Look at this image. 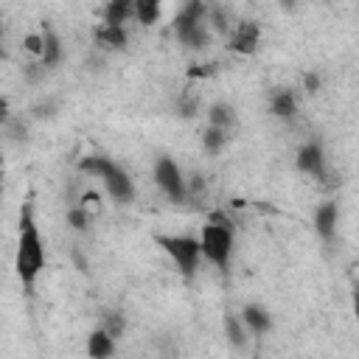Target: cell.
Segmentation results:
<instances>
[{
	"instance_id": "cell-4",
	"label": "cell",
	"mask_w": 359,
	"mask_h": 359,
	"mask_svg": "<svg viewBox=\"0 0 359 359\" xmlns=\"http://www.w3.org/2000/svg\"><path fill=\"white\" fill-rule=\"evenodd\" d=\"M174 34L185 48H205L208 45V11L202 3H185L174 17Z\"/></svg>"
},
{
	"instance_id": "cell-21",
	"label": "cell",
	"mask_w": 359,
	"mask_h": 359,
	"mask_svg": "<svg viewBox=\"0 0 359 359\" xmlns=\"http://www.w3.org/2000/svg\"><path fill=\"white\" fill-rule=\"evenodd\" d=\"M104 328L118 339V337H121V331H123V317H121V314H112V317L107 320V325H104Z\"/></svg>"
},
{
	"instance_id": "cell-10",
	"label": "cell",
	"mask_w": 359,
	"mask_h": 359,
	"mask_svg": "<svg viewBox=\"0 0 359 359\" xmlns=\"http://www.w3.org/2000/svg\"><path fill=\"white\" fill-rule=\"evenodd\" d=\"M87 353L90 359H109L115 353V337L107 328H95L87 337Z\"/></svg>"
},
{
	"instance_id": "cell-2",
	"label": "cell",
	"mask_w": 359,
	"mask_h": 359,
	"mask_svg": "<svg viewBox=\"0 0 359 359\" xmlns=\"http://www.w3.org/2000/svg\"><path fill=\"white\" fill-rule=\"evenodd\" d=\"M79 171L81 174H90L95 180L104 182L107 194L118 202H129L135 196V185L129 180V174L112 160V157H104V154H87L79 160Z\"/></svg>"
},
{
	"instance_id": "cell-5",
	"label": "cell",
	"mask_w": 359,
	"mask_h": 359,
	"mask_svg": "<svg viewBox=\"0 0 359 359\" xmlns=\"http://www.w3.org/2000/svg\"><path fill=\"white\" fill-rule=\"evenodd\" d=\"M157 247L171 258V264L180 269L182 278H194L199 258H202V244L194 236H157Z\"/></svg>"
},
{
	"instance_id": "cell-3",
	"label": "cell",
	"mask_w": 359,
	"mask_h": 359,
	"mask_svg": "<svg viewBox=\"0 0 359 359\" xmlns=\"http://www.w3.org/2000/svg\"><path fill=\"white\" fill-rule=\"evenodd\" d=\"M199 244H202V258H205V261H210L216 269H222V272H224V269L230 266L233 247H236L233 224H230L224 216H213V219L202 227Z\"/></svg>"
},
{
	"instance_id": "cell-12",
	"label": "cell",
	"mask_w": 359,
	"mask_h": 359,
	"mask_svg": "<svg viewBox=\"0 0 359 359\" xmlns=\"http://www.w3.org/2000/svg\"><path fill=\"white\" fill-rule=\"evenodd\" d=\"M241 323H244V328H250L252 334H266V331L272 328V317H269V311H264L261 306H244Z\"/></svg>"
},
{
	"instance_id": "cell-6",
	"label": "cell",
	"mask_w": 359,
	"mask_h": 359,
	"mask_svg": "<svg viewBox=\"0 0 359 359\" xmlns=\"http://www.w3.org/2000/svg\"><path fill=\"white\" fill-rule=\"evenodd\" d=\"M154 182H157V188H160L171 202H182V199L188 196V182H185L180 165H177L171 157H165V154L157 157V163H154Z\"/></svg>"
},
{
	"instance_id": "cell-8",
	"label": "cell",
	"mask_w": 359,
	"mask_h": 359,
	"mask_svg": "<svg viewBox=\"0 0 359 359\" xmlns=\"http://www.w3.org/2000/svg\"><path fill=\"white\" fill-rule=\"evenodd\" d=\"M258 42H261V28L255 20H241L230 36V50L241 53V56H250L258 50Z\"/></svg>"
},
{
	"instance_id": "cell-14",
	"label": "cell",
	"mask_w": 359,
	"mask_h": 359,
	"mask_svg": "<svg viewBox=\"0 0 359 359\" xmlns=\"http://www.w3.org/2000/svg\"><path fill=\"white\" fill-rule=\"evenodd\" d=\"M95 39H98V45H104V48H112V50H121L123 45H126V28L123 25H98L95 28Z\"/></svg>"
},
{
	"instance_id": "cell-11",
	"label": "cell",
	"mask_w": 359,
	"mask_h": 359,
	"mask_svg": "<svg viewBox=\"0 0 359 359\" xmlns=\"http://www.w3.org/2000/svg\"><path fill=\"white\" fill-rule=\"evenodd\" d=\"M62 59V39L53 28H42V53H39V67H53Z\"/></svg>"
},
{
	"instance_id": "cell-23",
	"label": "cell",
	"mask_w": 359,
	"mask_h": 359,
	"mask_svg": "<svg viewBox=\"0 0 359 359\" xmlns=\"http://www.w3.org/2000/svg\"><path fill=\"white\" fill-rule=\"evenodd\" d=\"M306 87H309V90H314V87H317V79H314V76H309V79H306Z\"/></svg>"
},
{
	"instance_id": "cell-22",
	"label": "cell",
	"mask_w": 359,
	"mask_h": 359,
	"mask_svg": "<svg viewBox=\"0 0 359 359\" xmlns=\"http://www.w3.org/2000/svg\"><path fill=\"white\" fill-rule=\"evenodd\" d=\"M353 317H356V323H359V289L353 292Z\"/></svg>"
},
{
	"instance_id": "cell-19",
	"label": "cell",
	"mask_w": 359,
	"mask_h": 359,
	"mask_svg": "<svg viewBox=\"0 0 359 359\" xmlns=\"http://www.w3.org/2000/svg\"><path fill=\"white\" fill-rule=\"evenodd\" d=\"M67 224L70 227H76V230H84L87 224H90V216H87V208H70L67 210Z\"/></svg>"
},
{
	"instance_id": "cell-18",
	"label": "cell",
	"mask_w": 359,
	"mask_h": 359,
	"mask_svg": "<svg viewBox=\"0 0 359 359\" xmlns=\"http://www.w3.org/2000/svg\"><path fill=\"white\" fill-rule=\"evenodd\" d=\"M135 20L143 25H151L160 20V6L154 0H135Z\"/></svg>"
},
{
	"instance_id": "cell-1",
	"label": "cell",
	"mask_w": 359,
	"mask_h": 359,
	"mask_svg": "<svg viewBox=\"0 0 359 359\" xmlns=\"http://www.w3.org/2000/svg\"><path fill=\"white\" fill-rule=\"evenodd\" d=\"M45 269V244L39 236V227L34 222L31 205L20 210V230H17V250H14V272L25 289L34 286L39 272Z\"/></svg>"
},
{
	"instance_id": "cell-13",
	"label": "cell",
	"mask_w": 359,
	"mask_h": 359,
	"mask_svg": "<svg viewBox=\"0 0 359 359\" xmlns=\"http://www.w3.org/2000/svg\"><path fill=\"white\" fill-rule=\"evenodd\" d=\"M135 17V3L132 0H118V3H109L104 6V25H123Z\"/></svg>"
},
{
	"instance_id": "cell-7",
	"label": "cell",
	"mask_w": 359,
	"mask_h": 359,
	"mask_svg": "<svg viewBox=\"0 0 359 359\" xmlns=\"http://www.w3.org/2000/svg\"><path fill=\"white\" fill-rule=\"evenodd\" d=\"M294 165L300 174H309L314 180H323L325 177V151L317 140H309L297 149V157H294Z\"/></svg>"
},
{
	"instance_id": "cell-16",
	"label": "cell",
	"mask_w": 359,
	"mask_h": 359,
	"mask_svg": "<svg viewBox=\"0 0 359 359\" xmlns=\"http://www.w3.org/2000/svg\"><path fill=\"white\" fill-rule=\"evenodd\" d=\"M208 121H210V126H216V129H230L233 126V121H236V112H233V107L230 104H224V101H219V104H213L210 109H208Z\"/></svg>"
},
{
	"instance_id": "cell-15",
	"label": "cell",
	"mask_w": 359,
	"mask_h": 359,
	"mask_svg": "<svg viewBox=\"0 0 359 359\" xmlns=\"http://www.w3.org/2000/svg\"><path fill=\"white\" fill-rule=\"evenodd\" d=\"M269 107H272V115H275V118H294V112H297V98H294L289 90H278V93L272 95Z\"/></svg>"
},
{
	"instance_id": "cell-17",
	"label": "cell",
	"mask_w": 359,
	"mask_h": 359,
	"mask_svg": "<svg viewBox=\"0 0 359 359\" xmlns=\"http://www.w3.org/2000/svg\"><path fill=\"white\" fill-rule=\"evenodd\" d=\"M224 143H227V132H224V129H216V126H208V129H205V135H202V149H205L208 154H219V151L224 149Z\"/></svg>"
},
{
	"instance_id": "cell-20",
	"label": "cell",
	"mask_w": 359,
	"mask_h": 359,
	"mask_svg": "<svg viewBox=\"0 0 359 359\" xmlns=\"http://www.w3.org/2000/svg\"><path fill=\"white\" fill-rule=\"evenodd\" d=\"M224 325H227L230 342H233V345H244V331H241V323H238V320H233V317H227V320H224Z\"/></svg>"
},
{
	"instance_id": "cell-9",
	"label": "cell",
	"mask_w": 359,
	"mask_h": 359,
	"mask_svg": "<svg viewBox=\"0 0 359 359\" xmlns=\"http://www.w3.org/2000/svg\"><path fill=\"white\" fill-rule=\"evenodd\" d=\"M337 222H339V208H337V202H323V205H317V210H314V230H317V236H320L323 241H334V236H337Z\"/></svg>"
}]
</instances>
